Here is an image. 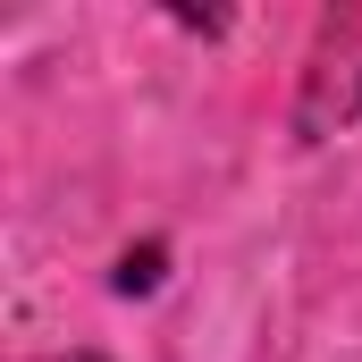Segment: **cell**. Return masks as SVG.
Segmentation results:
<instances>
[{
  "mask_svg": "<svg viewBox=\"0 0 362 362\" xmlns=\"http://www.w3.org/2000/svg\"><path fill=\"white\" fill-rule=\"evenodd\" d=\"M354 118H362V8H337V17H320L295 127H303V144H320V135H337Z\"/></svg>",
  "mask_w": 362,
  "mask_h": 362,
  "instance_id": "1",
  "label": "cell"
},
{
  "mask_svg": "<svg viewBox=\"0 0 362 362\" xmlns=\"http://www.w3.org/2000/svg\"><path fill=\"white\" fill-rule=\"evenodd\" d=\"M59 362H93V354H59Z\"/></svg>",
  "mask_w": 362,
  "mask_h": 362,
  "instance_id": "2",
  "label": "cell"
}]
</instances>
